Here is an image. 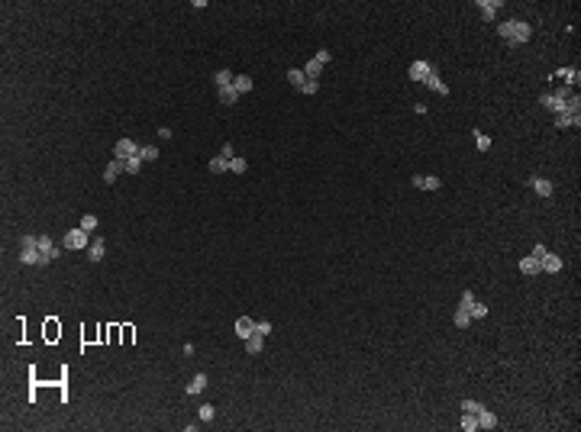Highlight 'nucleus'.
Returning a JSON list of instances; mask_svg holds the SVG:
<instances>
[{"mask_svg":"<svg viewBox=\"0 0 581 432\" xmlns=\"http://www.w3.org/2000/svg\"><path fill=\"white\" fill-rule=\"evenodd\" d=\"M497 36H504L510 45H523V42H529V36H533V26L523 23V19H507V23L497 26Z\"/></svg>","mask_w":581,"mask_h":432,"instance_id":"f257e3e1","label":"nucleus"},{"mask_svg":"<svg viewBox=\"0 0 581 432\" xmlns=\"http://www.w3.org/2000/svg\"><path fill=\"white\" fill-rule=\"evenodd\" d=\"M123 164H126V171H129V174H139V171H142V164H146V158H142V152H136V155H129Z\"/></svg>","mask_w":581,"mask_h":432,"instance_id":"5701e85b","label":"nucleus"},{"mask_svg":"<svg viewBox=\"0 0 581 432\" xmlns=\"http://www.w3.org/2000/svg\"><path fill=\"white\" fill-rule=\"evenodd\" d=\"M217 97H220V104H223V107H233V104L239 100V90L229 84V87H220V90H217Z\"/></svg>","mask_w":581,"mask_h":432,"instance_id":"a211bd4d","label":"nucleus"},{"mask_svg":"<svg viewBox=\"0 0 581 432\" xmlns=\"http://www.w3.org/2000/svg\"><path fill=\"white\" fill-rule=\"evenodd\" d=\"M555 78H559V81H568V87H575L578 81H581L578 68H562V71H555Z\"/></svg>","mask_w":581,"mask_h":432,"instance_id":"412c9836","label":"nucleus"},{"mask_svg":"<svg viewBox=\"0 0 581 432\" xmlns=\"http://www.w3.org/2000/svg\"><path fill=\"white\" fill-rule=\"evenodd\" d=\"M207 168H210L213 174H223V171H229V161L223 158V155H217V158H210V164H207Z\"/></svg>","mask_w":581,"mask_h":432,"instance_id":"c85d7f7f","label":"nucleus"},{"mask_svg":"<svg viewBox=\"0 0 581 432\" xmlns=\"http://www.w3.org/2000/svg\"><path fill=\"white\" fill-rule=\"evenodd\" d=\"M233 87H236L239 94H249V90H252V78L249 75H236V78H233Z\"/></svg>","mask_w":581,"mask_h":432,"instance_id":"b1692460","label":"nucleus"},{"mask_svg":"<svg viewBox=\"0 0 581 432\" xmlns=\"http://www.w3.org/2000/svg\"><path fill=\"white\" fill-rule=\"evenodd\" d=\"M81 229H84V232H94V229H97V216H84V220H81Z\"/></svg>","mask_w":581,"mask_h":432,"instance_id":"ea45409f","label":"nucleus"},{"mask_svg":"<svg viewBox=\"0 0 581 432\" xmlns=\"http://www.w3.org/2000/svg\"><path fill=\"white\" fill-rule=\"evenodd\" d=\"M136 152H139V146H136V142H132V139H120L117 146H113V158L126 161L129 155H136Z\"/></svg>","mask_w":581,"mask_h":432,"instance_id":"423d86ee","label":"nucleus"},{"mask_svg":"<svg viewBox=\"0 0 581 432\" xmlns=\"http://www.w3.org/2000/svg\"><path fill=\"white\" fill-rule=\"evenodd\" d=\"M520 271H523L526 277L539 274V271H543V268H539V258H533V255H523V258H520Z\"/></svg>","mask_w":581,"mask_h":432,"instance_id":"2eb2a0df","label":"nucleus"},{"mask_svg":"<svg viewBox=\"0 0 581 432\" xmlns=\"http://www.w3.org/2000/svg\"><path fill=\"white\" fill-rule=\"evenodd\" d=\"M139 152H142V158H146V161H155V158H158V149H155V146H139Z\"/></svg>","mask_w":581,"mask_h":432,"instance_id":"e433bc0d","label":"nucleus"},{"mask_svg":"<svg viewBox=\"0 0 581 432\" xmlns=\"http://www.w3.org/2000/svg\"><path fill=\"white\" fill-rule=\"evenodd\" d=\"M458 426H462V432H475V429H478V416H475V413H462Z\"/></svg>","mask_w":581,"mask_h":432,"instance_id":"bb28decb","label":"nucleus"},{"mask_svg":"<svg viewBox=\"0 0 581 432\" xmlns=\"http://www.w3.org/2000/svg\"><path fill=\"white\" fill-rule=\"evenodd\" d=\"M468 313H472V320H484V316H487V306L484 303H472V306H468Z\"/></svg>","mask_w":581,"mask_h":432,"instance_id":"473e14b6","label":"nucleus"},{"mask_svg":"<svg viewBox=\"0 0 581 432\" xmlns=\"http://www.w3.org/2000/svg\"><path fill=\"white\" fill-rule=\"evenodd\" d=\"M288 81H291V87H304V81H307V75H304V68H291L288 71Z\"/></svg>","mask_w":581,"mask_h":432,"instance_id":"393cba45","label":"nucleus"},{"mask_svg":"<svg viewBox=\"0 0 581 432\" xmlns=\"http://www.w3.org/2000/svg\"><path fill=\"white\" fill-rule=\"evenodd\" d=\"M55 335H62V326H55V316H49V323H45V339H55Z\"/></svg>","mask_w":581,"mask_h":432,"instance_id":"c9c22d12","label":"nucleus"},{"mask_svg":"<svg viewBox=\"0 0 581 432\" xmlns=\"http://www.w3.org/2000/svg\"><path fill=\"white\" fill-rule=\"evenodd\" d=\"M36 242H39V252L45 255V261H55V258H58V249H55V242L49 239V235H39Z\"/></svg>","mask_w":581,"mask_h":432,"instance_id":"9d476101","label":"nucleus"},{"mask_svg":"<svg viewBox=\"0 0 581 432\" xmlns=\"http://www.w3.org/2000/svg\"><path fill=\"white\" fill-rule=\"evenodd\" d=\"M539 268H543V271H549V274H559V271L565 268V265H562V258H559L555 252H546L543 258H539Z\"/></svg>","mask_w":581,"mask_h":432,"instance_id":"0eeeda50","label":"nucleus"},{"mask_svg":"<svg viewBox=\"0 0 581 432\" xmlns=\"http://www.w3.org/2000/svg\"><path fill=\"white\" fill-rule=\"evenodd\" d=\"M472 139H475V146H478V152H487V149H491V136H484V132H481V129H475V132H472Z\"/></svg>","mask_w":581,"mask_h":432,"instance_id":"a878e982","label":"nucleus"},{"mask_svg":"<svg viewBox=\"0 0 581 432\" xmlns=\"http://www.w3.org/2000/svg\"><path fill=\"white\" fill-rule=\"evenodd\" d=\"M320 71H323V65H320L317 58H310V61H307V68H304V75L313 78V81H320Z\"/></svg>","mask_w":581,"mask_h":432,"instance_id":"c756f323","label":"nucleus"},{"mask_svg":"<svg viewBox=\"0 0 581 432\" xmlns=\"http://www.w3.org/2000/svg\"><path fill=\"white\" fill-rule=\"evenodd\" d=\"M262 348H265V335H259V332H252V335L246 339V352H249V355H259V352H262Z\"/></svg>","mask_w":581,"mask_h":432,"instance_id":"aec40b11","label":"nucleus"},{"mask_svg":"<svg viewBox=\"0 0 581 432\" xmlns=\"http://www.w3.org/2000/svg\"><path fill=\"white\" fill-rule=\"evenodd\" d=\"M39 235H23V239H19V261H23V265H33V268H45V255L42 252H39Z\"/></svg>","mask_w":581,"mask_h":432,"instance_id":"f03ea898","label":"nucleus"},{"mask_svg":"<svg viewBox=\"0 0 581 432\" xmlns=\"http://www.w3.org/2000/svg\"><path fill=\"white\" fill-rule=\"evenodd\" d=\"M271 329H274V326H271L268 320H259V323H255V332H259V335H265V339L271 335Z\"/></svg>","mask_w":581,"mask_h":432,"instance_id":"4c0bfd02","label":"nucleus"},{"mask_svg":"<svg viewBox=\"0 0 581 432\" xmlns=\"http://www.w3.org/2000/svg\"><path fill=\"white\" fill-rule=\"evenodd\" d=\"M572 94H575V90L568 87V84H565V87H555V90H552V97H559V100H568Z\"/></svg>","mask_w":581,"mask_h":432,"instance_id":"a19ab883","label":"nucleus"},{"mask_svg":"<svg viewBox=\"0 0 581 432\" xmlns=\"http://www.w3.org/2000/svg\"><path fill=\"white\" fill-rule=\"evenodd\" d=\"M313 58H317V61H320V65H326V61H330L333 55H330V49H320V52H317V55H313Z\"/></svg>","mask_w":581,"mask_h":432,"instance_id":"c03bdc74","label":"nucleus"},{"mask_svg":"<svg viewBox=\"0 0 581 432\" xmlns=\"http://www.w3.org/2000/svg\"><path fill=\"white\" fill-rule=\"evenodd\" d=\"M568 126H581V116H578V113H559V116H555V129H568Z\"/></svg>","mask_w":581,"mask_h":432,"instance_id":"4468645a","label":"nucleus"},{"mask_svg":"<svg viewBox=\"0 0 581 432\" xmlns=\"http://www.w3.org/2000/svg\"><path fill=\"white\" fill-rule=\"evenodd\" d=\"M484 403H478V400H462V413H478Z\"/></svg>","mask_w":581,"mask_h":432,"instance_id":"58836bf2","label":"nucleus"},{"mask_svg":"<svg viewBox=\"0 0 581 432\" xmlns=\"http://www.w3.org/2000/svg\"><path fill=\"white\" fill-rule=\"evenodd\" d=\"M320 90V81H313V78H307L304 81V87H300V94H307V97H313Z\"/></svg>","mask_w":581,"mask_h":432,"instance_id":"f704fd0d","label":"nucleus"},{"mask_svg":"<svg viewBox=\"0 0 581 432\" xmlns=\"http://www.w3.org/2000/svg\"><path fill=\"white\" fill-rule=\"evenodd\" d=\"M413 187L420 190H443V181L436 174H413Z\"/></svg>","mask_w":581,"mask_h":432,"instance_id":"39448f33","label":"nucleus"},{"mask_svg":"<svg viewBox=\"0 0 581 432\" xmlns=\"http://www.w3.org/2000/svg\"><path fill=\"white\" fill-rule=\"evenodd\" d=\"M233 329H236V335L242 339V342H246V339L255 332V320H249V316H239V320L233 323Z\"/></svg>","mask_w":581,"mask_h":432,"instance_id":"6e6552de","label":"nucleus"},{"mask_svg":"<svg viewBox=\"0 0 581 432\" xmlns=\"http://www.w3.org/2000/svg\"><path fill=\"white\" fill-rule=\"evenodd\" d=\"M478 10H481L484 19H494V13L501 10V0H478Z\"/></svg>","mask_w":581,"mask_h":432,"instance_id":"6ab92c4d","label":"nucleus"},{"mask_svg":"<svg viewBox=\"0 0 581 432\" xmlns=\"http://www.w3.org/2000/svg\"><path fill=\"white\" fill-rule=\"evenodd\" d=\"M203 387H207V374H203V371H197V374H194V377L188 380V397H197Z\"/></svg>","mask_w":581,"mask_h":432,"instance_id":"dca6fc26","label":"nucleus"},{"mask_svg":"<svg viewBox=\"0 0 581 432\" xmlns=\"http://www.w3.org/2000/svg\"><path fill=\"white\" fill-rule=\"evenodd\" d=\"M233 78H236V75H233L229 68H220L217 75H213V84H217V87H229V84H233Z\"/></svg>","mask_w":581,"mask_h":432,"instance_id":"4be33fe9","label":"nucleus"},{"mask_svg":"<svg viewBox=\"0 0 581 432\" xmlns=\"http://www.w3.org/2000/svg\"><path fill=\"white\" fill-rule=\"evenodd\" d=\"M472 303H475V294H472V291H465V294H462V300H458V306H462V310H468Z\"/></svg>","mask_w":581,"mask_h":432,"instance_id":"79ce46f5","label":"nucleus"},{"mask_svg":"<svg viewBox=\"0 0 581 432\" xmlns=\"http://www.w3.org/2000/svg\"><path fill=\"white\" fill-rule=\"evenodd\" d=\"M220 155H223V158H226V161H233V158H236V152H233V146H229V142H226V146H223V149H220Z\"/></svg>","mask_w":581,"mask_h":432,"instance_id":"37998d69","label":"nucleus"},{"mask_svg":"<svg viewBox=\"0 0 581 432\" xmlns=\"http://www.w3.org/2000/svg\"><path fill=\"white\" fill-rule=\"evenodd\" d=\"M58 390H62V403H68V368H62V377H58Z\"/></svg>","mask_w":581,"mask_h":432,"instance_id":"72a5a7b5","label":"nucleus"},{"mask_svg":"<svg viewBox=\"0 0 581 432\" xmlns=\"http://www.w3.org/2000/svg\"><path fill=\"white\" fill-rule=\"evenodd\" d=\"M104 255H107L104 239H90V245H87V258H90V261H100Z\"/></svg>","mask_w":581,"mask_h":432,"instance_id":"f3484780","label":"nucleus"},{"mask_svg":"<svg viewBox=\"0 0 581 432\" xmlns=\"http://www.w3.org/2000/svg\"><path fill=\"white\" fill-rule=\"evenodd\" d=\"M430 71H433V65H430V61H413L407 75H410V81H423L426 75H430Z\"/></svg>","mask_w":581,"mask_h":432,"instance_id":"ddd939ff","label":"nucleus"},{"mask_svg":"<svg viewBox=\"0 0 581 432\" xmlns=\"http://www.w3.org/2000/svg\"><path fill=\"white\" fill-rule=\"evenodd\" d=\"M475 416H478V429H497V416H494L487 406H481Z\"/></svg>","mask_w":581,"mask_h":432,"instance_id":"9b49d317","label":"nucleus"},{"mask_svg":"<svg viewBox=\"0 0 581 432\" xmlns=\"http://www.w3.org/2000/svg\"><path fill=\"white\" fill-rule=\"evenodd\" d=\"M529 187H533L539 197H552V194H555L552 181H546V178H529Z\"/></svg>","mask_w":581,"mask_h":432,"instance_id":"1a4fd4ad","label":"nucleus"},{"mask_svg":"<svg viewBox=\"0 0 581 432\" xmlns=\"http://www.w3.org/2000/svg\"><path fill=\"white\" fill-rule=\"evenodd\" d=\"M420 87H430L433 90V94H439V97H449V87H446V81L439 78V71H430V75H426L423 81H420Z\"/></svg>","mask_w":581,"mask_h":432,"instance_id":"20e7f679","label":"nucleus"},{"mask_svg":"<svg viewBox=\"0 0 581 432\" xmlns=\"http://www.w3.org/2000/svg\"><path fill=\"white\" fill-rule=\"evenodd\" d=\"M452 323H455L458 329L472 326V313H468V310H462V306H458V310H455V316H452Z\"/></svg>","mask_w":581,"mask_h":432,"instance_id":"cd10ccee","label":"nucleus"},{"mask_svg":"<svg viewBox=\"0 0 581 432\" xmlns=\"http://www.w3.org/2000/svg\"><path fill=\"white\" fill-rule=\"evenodd\" d=\"M229 171H233V174H246V171H249V161H246V158H239V155H236V158H233V161H229Z\"/></svg>","mask_w":581,"mask_h":432,"instance_id":"2f4dec72","label":"nucleus"},{"mask_svg":"<svg viewBox=\"0 0 581 432\" xmlns=\"http://www.w3.org/2000/svg\"><path fill=\"white\" fill-rule=\"evenodd\" d=\"M65 249H71V252H81V249H87V245H90V232H84V229H81V226H78V229H71V232H65Z\"/></svg>","mask_w":581,"mask_h":432,"instance_id":"7ed1b4c3","label":"nucleus"},{"mask_svg":"<svg viewBox=\"0 0 581 432\" xmlns=\"http://www.w3.org/2000/svg\"><path fill=\"white\" fill-rule=\"evenodd\" d=\"M197 416H200V423H210L213 416H217V410H213V403H200V410H197Z\"/></svg>","mask_w":581,"mask_h":432,"instance_id":"7c9ffc66","label":"nucleus"},{"mask_svg":"<svg viewBox=\"0 0 581 432\" xmlns=\"http://www.w3.org/2000/svg\"><path fill=\"white\" fill-rule=\"evenodd\" d=\"M123 171H126V164L120 161V158H113V161H110L107 168H104V181H107V184H113V181H117V178H120Z\"/></svg>","mask_w":581,"mask_h":432,"instance_id":"f8f14e48","label":"nucleus"}]
</instances>
